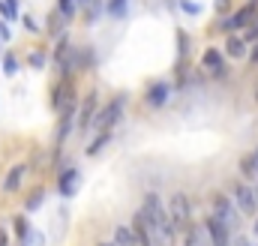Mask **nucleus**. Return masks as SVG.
Here are the masks:
<instances>
[{
  "instance_id": "f257e3e1",
  "label": "nucleus",
  "mask_w": 258,
  "mask_h": 246,
  "mask_svg": "<svg viewBox=\"0 0 258 246\" xmlns=\"http://www.w3.org/2000/svg\"><path fill=\"white\" fill-rule=\"evenodd\" d=\"M51 69H54L57 78L60 75H81V69H78V45L72 42L69 33H63L51 48Z\"/></svg>"
},
{
  "instance_id": "f03ea898",
  "label": "nucleus",
  "mask_w": 258,
  "mask_h": 246,
  "mask_svg": "<svg viewBox=\"0 0 258 246\" xmlns=\"http://www.w3.org/2000/svg\"><path fill=\"white\" fill-rule=\"evenodd\" d=\"M75 78L78 75H60V78L51 81V87H48V108H51V114H60L66 105L78 102V81Z\"/></svg>"
},
{
  "instance_id": "7ed1b4c3",
  "label": "nucleus",
  "mask_w": 258,
  "mask_h": 246,
  "mask_svg": "<svg viewBox=\"0 0 258 246\" xmlns=\"http://www.w3.org/2000/svg\"><path fill=\"white\" fill-rule=\"evenodd\" d=\"M126 102H129L126 93H117L108 102H102V108H99V114L93 120V132H108V129L114 132L117 123L123 120V114H126Z\"/></svg>"
},
{
  "instance_id": "20e7f679",
  "label": "nucleus",
  "mask_w": 258,
  "mask_h": 246,
  "mask_svg": "<svg viewBox=\"0 0 258 246\" xmlns=\"http://www.w3.org/2000/svg\"><path fill=\"white\" fill-rule=\"evenodd\" d=\"M207 204H210V216L222 219L231 231L240 225V210H237V204H234V198H231V195H225V192H210Z\"/></svg>"
},
{
  "instance_id": "39448f33",
  "label": "nucleus",
  "mask_w": 258,
  "mask_h": 246,
  "mask_svg": "<svg viewBox=\"0 0 258 246\" xmlns=\"http://www.w3.org/2000/svg\"><path fill=\"white\" fill-rule=\"evenodd\" d=\"M168 219L174 222V228L177 231H186L189 225H192V198L186 195V192H171L168 195Z\"/></svg>"
},
{
  "instance_id": "423d86ee",
  "label": "nucleus",
  "mask_w": 258,
  "mask_h": 246,
  "mask_svg": "<svg viewBox=\"0 0 258 246\" xmlns=\"http://www.w3.org/2000/svg\"><path fill=\"white\" fill-rule=\"evenodd\" d=\"M99 108H102V99H99V90H96V87L87 90V93L78 99V123H75V132H78V135H84V132L93 129V120H96Z\"/></svg>"
},
{
  "instance_id": "0eeeda50",
  "label": "nucleus",
  "mask_w": 258,
  "mask_h": 246,
  "mask_svg": "<svg viewBox=\"0 0 258 246\" xmlns=\"http://www.w3.org/2000/svg\"><path fill=\"white\" fill-rule=\"evenodd\" d=\"M255 18H258V0H249V3H243L237 12H231L216 30H222V33H237V30H246Z\"/></svg>"
},
{
  "instance_id": "6e6552de",
  "label": "nucleus",
  "mask_w": 258,
  "mask_h": 246,
  "mask_svg": "<svg viewBox=\"0 0 258 246\" xmlns=\"http://www.w3.org/2000/svg\"><path fill=\"white\" fill-rule=\"evenodd\" d=\"M171 93H174L171 81H165V78H153V81H147L141 99H144V105H147L150 111H156V108H165V105H168Z\"/></svg>"
},
{
  "instance_id": "1a4fd4ad",
  "label": "nucleus",
  "mask_w": 258,
  "mask_h": 246,
  "mask_svg": "<svg viewBox=\"0 0 258 246\" xmlns=\"http://www.w3.org/2000/svg\"><path fill=\"white\" fill-rule=\"evenodd\" d=\"M78 189H81V168L75 165V162H66L57 168V195L60 198H75L78 195Z\"/></svg>"
},
{
  "instance_id": "9d476101",
  "label": "nucleus",
  "mask_w": 258,
  "mask_h": 246,
  "mask_svg": "<svg viewBox=\"0 0 258 246\" xmlns=\"http://www.w3.org/2000/svg\"><path fill=\"white\" fill-rule=\"evenodd\" d=\"M27 174H30V165H27V162H12V165L6 168L3 180H0V195H3V198L18 195L21 186H24V180H27Z\"/></svg>"
},
{
  "instance_id": "9b49d317",
  "label": "nucleus",
  "mask_w": 258,
  "mask_h": 246,
  "mask_svg": "<svg viewBox=\"0 0 258 246\" xmlns=\"http://www.w3.org/2000/svg\"><path fill=\"white\" fill-rule=\"evenodd\" d=\"M141 210H144V216H147L150 225H165V222H171V219H168V204L162 201L159 192H144Z\"/></svg>"
},
{
  "instance_id": "f8f14e48",
  "label": "nucleus",
  "mask_w": 258,
  "mask_h": 246,
  "mask_svg": "<svg viewBox=\"0 0 258 246\" xmlns=\"http://www.w3.org/2000/svg\"><path fill=\"white\" fill-rule=\"evenodd\" d=\"M231 198H234V204H237V210L243 213V216H252L258 210V198H255V189L246 183H234L231 186Z\"/></svg>"
},
{
  "instance_id": "ddd939ff",
  "label": "nucleus",
  "mask_w": 258,
  "mask_h": 246,
  "mask_svg": "<svg viewBox=\"0 0 258 246\" xmlns=\"http://www.w3.org/2000/svg\"><path fill=\"white\" fill-rule=\"evenodd\" d=\"M201 69H204L210 78H225V75H228V69H225V51H219V48H204V54H201Z\"/></svg>"
},
{
  "instance_id": "4468645a",
  "label": "nucleus",
  "mask_w": 258,
  "mask_h": 246,
  "mask_svg": "<svg viewBox=\"0 0 258 246\" xmlns=\"http://www.w3.org/2000/svg\"><path fill=\"white\" fill-rule=\"evenodd\" d=\"M204 222V228H207V234H210V246H231V228L222 222V219H216V216H207V219H201Z\"/></svg>"
},
{
  "instance_id": "2eb2a0df",
  "label": "nucleus",
  "mask_w": 258,
  "mask_h": 246,
  "mask_svg": "<svg viewBox=\"0 0 258 246\" xmlns=\"http://www.w3.org/2000/svg\"><path fill=\"white\" fill-rule=\"evenodd\" d=\"M42 33H45V39H54V42H57L63 33H69V21H66L57 9H51V12L45 15V27H42Z\"/></svg>"
},
{
  "instance_id": "dca6fc26",
  "label": "nucleus",
  "mask_w": 258,
  "mask_h": 246,
  "mask_svg": "<svg viewBox=\"0 0 258 246\" xmlns=\"http://www.w3.org/2000/svg\"><path fill=\"white\" fill-rule=\"evenodd\" d=\"M129 225H132V231H135V243L138 246H153V240H150V222H147V216H144L141 207L132 213Z\"/></svg>"
},
{
  "instance_id": "f3484780",
  "label": "nucleus",
  "mask_w": 258,
  "mask_h": 246,
  "mask_svg": "<svg viewBox=\"0 0 258 246\" xmlns=\"http://www.w3.org/2000/svg\"><path fill=\"white\" fill-rule=\"evenodd\" d=\"M27 66L36 72H45V66H51V48L48 45H30L27 48Z\"/></svg>"
},
{
  "instance_id": "a211bd4d",
  "label": "nucleus",
  "mask_w": 258,
  "mask_h": 246,
  "mask_svg": "<svg viewBox=\"0 0 258 246\" xmlns=\"http://www.w3.org/2000/svg\"><path fill=\"white\" fill-rule=\"evenodd\" d=\"M180 246H210V234H207L204 222H192V225L183 231V243Z\"/></svg>"
},
{
  "instance_id": "6ab92c4d",
  "label": "nucleus",
  "mask_w": 258,
  "mask_h": 246,
  "mask_svg": "<svg viewBox=\"0 0 258 246\" xmlns=\"http://www.w3.org/2000/svg\"><path fill=\"white\" fill-rule=\"evenodd\" d=\"M111 141H114V132H111V129H108V132H96V135L87 141V147H84V156H90V159H93V156H99V153H102V150H105Z\"/></svg>"
},
{
  "instance_id": "aec40b11",
  "label": "nucleus",
  "mask_w": 258,
  "mask_h": 246,
  "mask_svg": "<svg viewBox=\"0 0 258 246\" xmlns=\"http://www.w3.org/2000/svg\"><path fill=\"white\" fill-rule=\"evenodd\" d=\"M45 195H48V192H45V186H33V189L24 195V201H21L24 213H27V216H30V213H36V210L45 204Z\"/></svg>"
},
{
  "instance_id": "412c9836",
  "label": "nucleus",
  "mask_w": 258,
  "mask_h": 246,
  "mask_svg": "<svg viewBox=\"0 0 258 246\" xmlns=\"http://www.w3.org/2000/svg\"><path fill=\"white\" fill-rule=\"evenodd\" d=\"M246 51H249V42H246L243 36H237V33H228V39H225V54L234 57V60H240V57H246Z\"/></svg>"
},
{
  "instance_id": "4be33fe9",
  "label": "nucleus",
  "mask_w": 258,
  "mask_h": 246,
  "mask_svg": "<svg viewBox=\"0 0 258 246\" xmlns=\"http://www.w3.org/2000/svg\"><path fill=\"white\" fill-rule=\"evenodd\" d=\"M111 240L117 246H138L135 243V231H132L129 222H117V225L111 228Z\"/></svg>"
},
{
  "instance_id": "5701e85b",
  "label": "nucleus",
  "mask_w": 258,
  "mask_h": 246,
  "mask_svg": "<svg viewBox=\"0 0 258 246\" xmlns=\"http://www.w3.org/2000/svg\"><path fill=\"white\" fill-rule=\"evenodd\" d=\"M30 231H33V225H30L27 213H15V216H12V234H15V240H18V243H24Z\"/></svg>"
},
{
  "instance_id": "b1692460",
  "label": "nucleus",
  "mask_w": 258,
  "mask_h": 246,
  "mask_svg": "<svg viewBox=\"0 0 258 246\" xmlns=\"http://www.w3.org/2000/svg\"><path fill=\"white\" fill-rule=\"evenodd\" d=\"M54 9L72 24V21L81 15V0H54Z\"/></svg>"
},
{
  "instance_id": "393cba45",
  "label": "nucleus",
  "mask_w": 258,
  "mask_h": 246,
  "mask_svg": "<svg viewBox=\"0 0 258 246\" xmlns=\"http://www.w3.org/2000/svg\"><path fill=\"white\" fill-rule=\"evenodd\" d=\"M81 15H84L87 24L99 21V18L105 15V0H90V3H84V6H81Z\"/></svg>"
},
{
  "instance_id": "a878e982",
  "label": "nucleus",
  "mask_w": 258,
  "mask_h": 246,
  "mask_svg": "<svg viewBox=\"0 0 258 246\" xmlns=\"http://www.w3.org/2000/svg\"><path fill=\"white\" fill-rule=\"evenodd\" d=\"M93 66H96V48L93 45H78V69L90 72Z\"/></svg>"
},
{
  "instance_id": "bb28decb",
  "label": "nucleus",
  "mask_w": 258,
  "mask_h": 246,
  "mask_svg": "<svg viewBox=\"0 0 258 246\" xmlns=\"http://www.w3.org/2000/svg\"><path fill=\"white\" fill-rule=\"evenodd\" d=\"M105 15H111L114 21H123L129 15V0H105Z\"/></svg>"
},
{
  "instance_id": "cd10ccee",
  "label": "nucleus",
  "mask_w": 258,
  "mask_h": 246,
  "mask_svg": "<svg viewBox=\"0 0 258 246\" xmlns=\"http://www.w3.org/2000/svg\"><path fill=\"white\" fill-rule=\"evenodd\" d=\"M0 69H3V75H18V69H21V57H18V51H3V60H0Z\"/></svg>"
},
{
  "instance_id": "c85d7f7f",
  "label": "nucleus",
  "mask_w": 258,
  "mask_h": 246,
  "mask_svg": "<svg viewBox=\"0 0 258 246\" xmlns=\"http://www.w3.org/2000/svg\"><path fill=\"white\" fill-rule=\"evenodd\" d=\"M240 174L246 177V180H252V177H258V162L252 153H243L240 156Z\"/></svg>"
},
{
  "instance_id": "c756f323",
  "label": "nucleus",
  "mask_w": 258,
  "mask_h": 246,
  "mask_svg": "<svg viewBox=\"0 0 258 246\" xmlns=\"http://www.w3.org/2000/svg\"><path fill=\"white\" fill-rule=\"evenodd\" d=\"M18 21H21V27H24L27 33H33V36H39V33H42V27L36 24V18H33V15H27V12H24V15H21Z\"/></svg>"
},
{
  "instance_id": "7c9ffc66",
  "label": "nucleus",
  "mask_w": 258,
  "mask_h": 246,
  "mask_svg": "<svg viewBox=\"0 0 258 246\" xmlns=\"http://www.w3.org/2000/svg\"><path fill=\"white\" fill-rule=\"evenodd\" d=\"M177 6H180V12H186V15H198V12H201V6H198L195 0H177Z\"/></svg>"
},
{
  "instance_id": "2f4dec72",
  "label": "nucleus",
  "mask_w": 258,
  "mask_h": 246,
  "mask_svg": "<svg viewBox=\"0 0 258 246\" xmlns=\"http://www.w3.org/2000/svg\"><path fill=\"white\" fill-rule=\"evenodd\" d=\"M24 243H27V246H45V231H36V228H33V231L27 234V240H24Z\"/></svg>"
},
{
  "instance_id": "473e14b6",
  "label": "nucleus",
  "mask_w": 258,
  "mask_h": 246,
  "mask_svg": "<svg viewBox=\"0 0 258 246\" xmlns=\"http://www.w3.org/2000/svg\"><path fill=\"white\" fill-rule=\"evenodd\" d=\"M6 9H9V21H18V18H21V9H18V0H6Z\"/></svg>"
},
{
  "instance_id": "72a5a7b5",
  "label": "nucleus",
  "mask_w": 258,
  "mask_h": 246,
  "mask_svg": "<svg viewBox=\"0 0 258 246\" xmlns=\"http://www.w3.org/2000/svg\"><path fill=\"white\" fill-rule=\"evenodd\" d=\"M213 9H216L219 15H228V12H231V0H213Z\"/></svg>"
},
{
  "instance_id": "f704fd0d",
  "label": "nucleus",
  "mask_w": 258,
  "mask_h": 246,
  "mask_svg": "<svg viewBox=\"0 0 258 246\" xmlns=\"http://www.w3.org/2000/svg\"><path fill=\"white\" fill-rule=\"evenodd\" d=\"M243 39H246V42H258V18L246 27V36H243Z\"/></svg>"
},
{
  "instance_id": "c9c22d12",
  "label": "nucleus",
  "mask_w": 258,
  "mask_h": 246,
  "mask_svg": "<svg viewBox=\"0 0 258 246\" xmlns=\"http://www.w3.org/2000/svg\"><path fill=\"white\" fill-rule=\"evenodd\" d=\"M0 39H3V42L12 39V30H9V21H6V18H0Z\"/></svg>"
},
{
  "instance_id": "e433bc0d",
  "label": "nucleus",
  "mask_w": 258,
  "mask_h": 246,
  "mask_svg": "<svg viewBox=\"0 0 258 246\" xmlns=\"http://www.w3.org/2000/svg\"><path fill=\"white\" fill-rule=\"evenodd\" d=\"M0 246H9V231L0 225Z\"/></svg>"
},
{
  "instance_id": "4c0bfd02",
  "label": "nucleus",
  "mask_w": 258,
  "mask_h": 246,
  "mask_svg": "<svg viewBox=\"0 0 258 246\" xmlns=\"http://www.w3.org/2000/svg\"><path fill=\"white\" fill-rule=\"evenodd\" d=\"M231 246H258V243H252L249 237H237V240H234V243H231Z\"/></svg>"
},
{
  "instance_id": "58836bf2",
  "label": "nucleus",
  "mask_w": 258,
  "mask_h": 246,
  "mask_svg": "<svg viewBox=\"0 0 258 246\" xmlns=\"http://www.w3.org/2000/svg\"><path fill=\"white\" fill-rule=\"evenodd\" d=\"M0 18H6V21H9V9H6V0H0Z\"/></svg>"
},
{
  "instance_id": "ea45409f",
  "label": "nucleus",
  "mask_w": 258,
  "mask_h": 246,
  "mask_svg": "<svg viewBox=\"0 0 258 246\" xmlns=\"http://www.w3.org/2000/svg\"><path fill=\"white\" fill-rule=\"evenodd\" d=\"M249 60H252V63H258V42H255V48L249 51Z\"/></svg>"
},
{
  "instance_id": "a19ab883",
  "label": "nucleus",
  "mask_w": 258,
  "mask_h": 246,
  "mask_svg": "<svg viewBox=\"0 0 258 246\" xmlns=\"http://www.w3.org/2000/svg\"><path fill=\"white\" fill-rule=\"evenodd\" d=\"M93 246H117V243H114V240H96Z\"/></svg>"
},
{
  "instance_id": "79ce46f5",
  "label": "nucleus",
  "mask_w": 258,
  "mask_h": 246,
  "mask_svg": "<svg viewBox=\"0 0 258 246\" xmlns=\"http://www.w3.org/2000/svg\"><path fill=\"white\" fill-rule=\"evenodd\" d=\"M252 234H255V237H258V219H255V222H252Z\"/></svg>"
},
{
  "instance_id": "37998d69",
  "label": "nucleus",
  "mask_w": 258,
  "mask_h": 246,
  "mask_svg": "<svg viewBox=\"0 0 258 246\" xmlns=\"http://www.w3.org/2000/svg\"><path fill=\"white\" fill-rule=\"evenodd\" d=\"M252 156H255V162H258V147H255V150H252Z\"/></svg>"
},
{
  "instance_id": "c03bdc74",
  "label": "nucleus",
  "mask_w": 258,
  "mask_h": 246,
  "mask_svg": "<svg viewBox=\"0 0 258 246\" xmlns=\"http://www.w3.org/2000/svg\"><path fill=\"white\" fill-rule=\"evenodd\" d=\"M252 189H255V198H258V186H252Z\"/></svg>"
},
{
  "instance_id": "a18cd8bd",
  "label": "nucleus",
  "mask_w": 258,
  "mask_h": 246,
  "mask_svg": "<svg viewBox=\"0 0 258 246\" xmlns=\"http://www.w3.org/2000/svg\"><path fill=\"white\" fill-rule=\"evenodd\" d=\"M255 99H258V90H255Z\"/></svg>"
},
{
  "instance_id": "49530a36",
  "label": "nucleus",
  "mask_w": 258,
  "mask_h": 246,
  "mask_svg": "<svg viewBox=\"0 0 258 246\" xmlns=\"http://www.w3.org/2000/svg\"><path fill=\"white\" fill-rule=\"evenodd\" d=\"M18 246H27V243H18Z\"/></svg>"
},
{
  "instance_id": "de8ad7c7",
  "label": "nucleus",
  "mask_w": 258,
  "mask_h": 246,
  "mask_svg": "<svg viewBox=\"0 0 258 246\" xmlns=\"http://www.w3.org/2000/svg\"><path fill=\"white\" fill-rule=\"evenodd\" d=\"M0 45H3V39H0Z\"/></svg>"
}]
</instances>
